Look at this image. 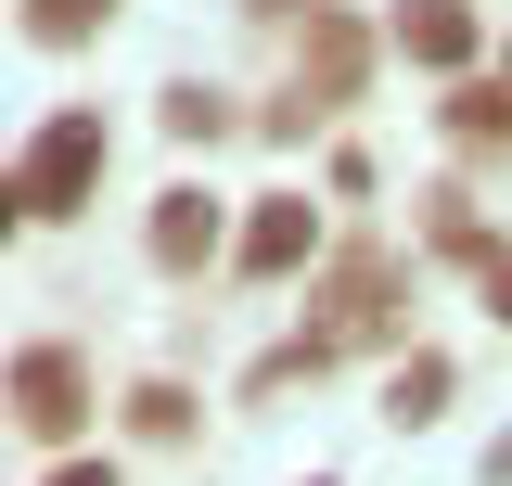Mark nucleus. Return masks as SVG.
<instances>
[{"instance_id":"obj_5","label":"nucleus","mask_w":512,"mask_h":486,"mask_svg":"<svg viewBox=\"0 0 512 486\" xmlns=\"http://www.w3.org/2000/svg\"><path fill=\"white\" fill-rule=\"evenodd\" d=\"M308 256H320V205H308V192H269V205L244 218V269L282 282V269H308Z\"/></svg>"},{"instance_id":"obj_2","label":"nucleus","mask_w":512,"mask_h":486,"mask_svg":"<svg viewBox=\"0 0 512 486\" xmlns=\"http://www.w3.org/2000/svg\"><path fill=\"white\" fill-rule=\"evenodd\" d=\"M384 333H397V269H384V256H346V269L308 295V333H295V359L320 371V359H359V346H384Z\"/></svg>"},{"instance_id":"obj_3","label":"nucleus","mask_w":512,"mask_h":486,"mask_svg":"<svg viewBox=\"0 0 512 486\" xmlns=\"http://www.w3.org/2000/svg\"><path fill=\"white\" fill-rule=\"evenodd\" d=\"M359 64H372V39H359V26H346V13L320 0V13H308V52H295V90L269 103V128H282V141H308V128L333 116L346 90H359Z\"/></svg>"},{"instance_id":"obj_11","label":"nucleus","mask_w":512,"mask_h":486,"mask_svg":"<svg viewBox=\"0 0 512 486\" xmlns=\"http://www.w3.org/2000/svg\"><path fill=\"white\" fill-rule=\"evenodd\" d=\"M167 128H180V141H231V103H218L205 77H180V90H167Z\"/></svg>"},{"instance_id":"obj_14","label":"nucleus","mask_w":512,"mask_h":486,"mask_svg":"<svg viewBox=\"0 0 512 486\" xmlns=\"http://www.w3.org/2000/svg\"><path fill=\"white\" fill-rule=\"evenodd\" d=\"M52 486H116V474H103V461H64V474H52Z\"/></svg>"},{"instance_id":"obj_6","label":"nucleus","mask_w":512,"mask_h":486,"mask_svg":"<svg viewBox=\"0 0 512 486\" xmlns=\"http://www.w3.org/2000/svg\"><path fill=\"white\" fill-rule=\"evenodd\" d=\"M397 52L461 77V64H474V13H461V0H397Z\"/></svg>"},{"instance_id":"obj_7","label":"nucleus","mask_w":512,"mask_h":486,"mask_svg":"<svg viewBox=\"0 0 512 486\" xmlns=\"http://www.w3.org/2000/svg\"><path fill=\"white\" fill-rule=\"evenodd\" d=\"M218 256V192H154V269H205Z\"/></svg>"},{"instance_id":"obj_13","label":"nucleus","mask_w":512,"mask_h":486,"mask_svg":"<svg viewBox=\"0 0 512 486\" xmlns=\"http://www.w3.org/2000/svg\"><path fill=\"white\" fill-rule=\"evenodd\" d=\"M487 307H500V320H512V256H487Z\"/></svg>"},{"instance_id":"obj_4","label":"nucleus","mask_w":512,"mask_h":486,"mask_svg":"<svg viewBox=\"0 0 512 486\" xmlns=\"http://www.w3.org/2000/svg\"><path fill=\"white\" fill-rule=\"evenodd\" d=\"M13 423L39 435V448H64V435L90 423V371H77V346H26V359H13Z\"/></svg>"},{"instance_id":"obj_12","label":"nucleus","mask_w":512,"mask_h":486,"mask_svg":"<svg viewBox=\"0 0 512 486\" xmlns=\"http://www.w3.org/2000/svg\"><path fill=\"white\" fill-rule=\"evenodd\" d=\"M128 435H154V448L192 435V397H180V384H141V397H128Z\"/></svg>"},{"instance_id":"obj_9","label":"nucleus","mask_w":512,"mask_h":486,"mask_svg":"<svg viewBox=\"0 0 512 486\" xmlns=\"http://www.w3.org/2000/svg\"><path fill=\"white\" fill-rule=\"evenodd\" d=\"M448 128H461L474 154H487V141H512V77H461V90H448Z\"/></svg>"},{"instance_id":"obj_10","label":"nucleus","mask_w":512,"mask_h":486,"mask_svg":"<svg viewBox=\"0 0 512 486\" xmlns=\"http://www.w3.org/2000/svg\"><path fill=\"white\" fill-rule=\"evenodd\" d=\"M116 26V0H26V39L39 52H64V39H103Z\"/></svg>"},{"instance_id":"obj_8","label":"nucleus","mask_w":512,"mask_h":486,"mask_svg":"<svg viewBox=\"0 0 512 486\" xmlns=\"http://www.w3.org/2000/svg\"><path fill=\"white\" fill-rule=\"evenodd\" d=\"M436 410H448V359H436V346H410V359H397V384H384V423L423 435Z\"/></svg>"},{"instance_id":"obj_15","label":"nucleus","mask_w":512,"mask_h":486,"mask_svg":"<svg viewBox=\"0 0 512 486\" xmlns=\"http://www.w3.org/2000/svg\"><path fill=\"white\" fill-rule=\"evenodd\" d=\"M244 13H320V0H244Z\"/></svg>"},{"instance_id":"obj_1","label":"nucleus","mask_w":512,"mask_h":486,"mask_svg":"<svg viewBox=\"0 0 512 486\" xmlns=\"http://www.w3.org/2000/svg\"><path fill=\"white\" fill-rule=\"evenodd\" d=\"M103 154H116V128L90 116V103H64V116L13 154V205H26V218H77V205L103 192Z\"/></svg>"}]
</instances>
